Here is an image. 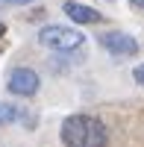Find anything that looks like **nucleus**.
<instances>
[{"label":"nucleus","mask_w":144,"mask_h":147,"mask_svg":"<svg viewBox=\"0 0 144 147\" xmlns=\"http://www.w3.org/2000/svg\"><path fill=\"white\" fill-rule=\"evenodd\" d=\"M3 35H6V24L0 21V38H3Z\"/></svg>","instance_id":"nucleus-10"},{"label":"nucleus","mask_w":144,"mask_h":147,"mask_svg":"<svg viewBox=\"0 0 144 147\" xmlns=\"http://www.w3.org/2000/svg\"><path fill=\"white\" fill-rule=\"evenodd\" d=\"M65 15L74 21V24H100L103 21V15L97 9H91V6H85V3H77V0H65Z\"/></svg>","instance_id":"nucleus-5"},{"label":"nucleus","mask_w":144,"mask_h":147,"mask_svg":"<svg viewBox=\"0 0 144 147\" xmlns=\"http://www.w3.org/2000/svg\"><path fill=\"white\" fill-rule=\"evenodd\" d=\"M9 6H30V3H35V0H6Z\"/></svg>","instance_id":"nucleus-8"},{"label":"nucleus","mask_w":144,"mask_h":147,"mask_svg":"<svg viewBox=\"0 0 144 147\" xmlns=\"http://www.w3.org/2000/svg\"><path fill=\"white\" fill-rule=\"evenodd\" d=\"M15 121H24V112L12 103H0V124H15Z\"/></svg>","instance_id":"nucleus-6"},{"label":"nucleus","mask_w":144,"mask_h":147,"mask_svg":"<svg viewBox=\"0 0 144 147\" xmlns=\"http://www.w3.org/2000/svg\"><path fill=\"white\" fill-rule=\"evenodd\" d=\"M65 147H106L109 144V129L91 115H71L62 121L59 132Z\"/></svg>","instance_id":"nucleus-1"},{"label":"nucleus","mask_w":144,"mask_h":147,"mask_svg":"<svg viewBox=\"0 0 144 147\" xmlns=\"http://www.w3.org/2000/svg\"><path fill=\"white\" fill-rule=\"evenodd\" d=\"M0 6H9V3H6V0H0Z\"/></svg>","instance_id":"nucleus-11"},{"label":"nucleus","mask_w":144,"mask_h":147,"mask_svg":"<svg viewBox=\"0 0 144 147\" xmlns=\"http://www.w3.org/2000/svg\"><path fill=\"white\" fill-rule=\"evenodd\" d=\"M100 44H103V50H109V53L118 56V59L138 53V41H135L129 32H103V35H100Z\"/></svg>","instance_id":"nucleus-4"},{"label":"nucleus","mask_w":144,"mask_h":147,"mask_svg":"<svg viewBox=\"0 0 144 147\" xmlns=\"http://www.w3.org/2000/svg\"><path fill=\"white\" fill-rule=\"evenodd\" d=\"M133 80H135V82H138V85H144V62H141V65H135V68H133Z\"/></svg>","instance_id":"nucleus-7"},{"label":"nucleus","mask_w":144,"mask_h":147,"mask_svg":"<svg viewBox=\"0 0 144 147\" xmlns=\"http://www.w3.org/2000/svg\"><path fill=\"white\" fill-rule=\"evenodd\" d=\"M129 3H133L135 9H144V0H129Z\"/></svg>","instance_id":"nucleus-9"},{"label":"nucleus","mask_w":144,"mask_h":147,"mask_svg":"<svg viewBox=\"0 0 144 147\" xmlns=\"http://www.w3.org/2000/svg\"><path fill=\"white\" fill-rule=\"evenodd\" d=\"M38 85H41V80H38V74H35L32 68H12L9 71V77H6V88L15 94V97H32L35 91H38Z\"/></svg>","instance_id":"nucleus-3"},{"label":"nucleus","mask_w":144,"mask_h":147,"mask_svg":"<svg viewBox=\"0 0 144 147\" xmlns=\"http://www.w3.org/2000/svg\"><path fill=\"white\" fill-rule=\"evenodd\" d=\"M38 41L44 47H50V50H56V53H71V50H77V47H82L85 35L79 30L62 27V24H47V27H41V32H38Z\"/></svg>","instance_id":"nucleus-2"}]
</instances>
